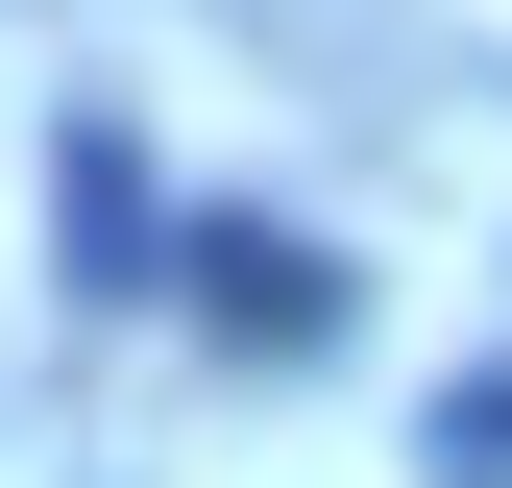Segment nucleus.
I'll return each instance as SVG.
<instances>
[{"label": "nucleus", "instance_id": "f257e3e1", "mask_svg": "<svg viewBox=\"0 0 512 488\" xmlns=\"http://www.w3.org/2000/svg\"><path fill=\"white\" fill-rule=\"evenodd\" d=\"M171 293H196L244 366H317V342H342V244H293V220H171Z\"/></svg>", "mask_w": 512, "mask_h": 488}, {"label": "nucleus", "instance_id": "f03ea898", "mask_svg": "<svg viewBox=\"0 0 512 488\" xmlns=\"http://www.w3.org/2000/svg\"><path fill=\"white\" fill-rule=\"evenodd\" d=\"M415 464H439V488H512V366H464V391L415 415Z\"/></svg>", "mask_w": 512, "mask_h": 488}]
</instances>
